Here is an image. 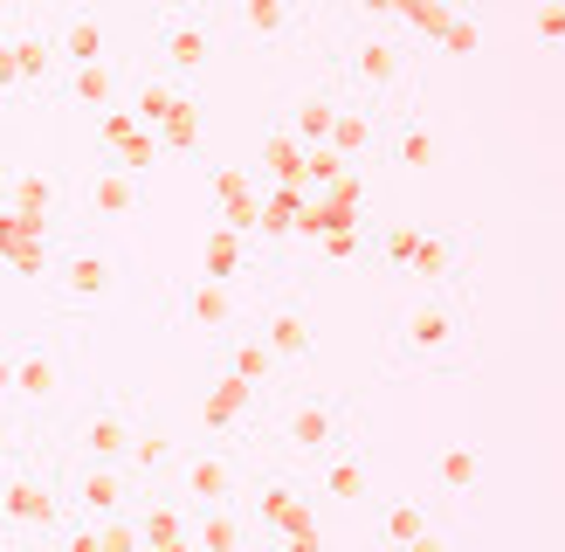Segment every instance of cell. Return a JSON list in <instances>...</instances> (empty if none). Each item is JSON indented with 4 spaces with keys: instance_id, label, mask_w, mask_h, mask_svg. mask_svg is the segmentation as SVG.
I'll return each mask as SVG.
<instances>
[{
    "instance_id": "1",
    "label": "cell",
    "mask_w": 565,
    "mask_h": 552,
    "mask_svg": "<svg viewBox=\"0 0 565 552\" xmlns=\"http://www.w3.org/2000/svg\"><path fill=\"white\" fill-rule=\"evenodd\" d=\"M476 359V311L462 290H414L386 325L393 373H448Z\"/></svg>"
},
{
    "instance_id": "2",
    "label": "cell",
    "mask_w": 565,
    "mask_h": 552,
    "mask_svg": "<svg viewBox=\"0 0 565 552\" xmlns=\"http://www.w3.org/2000/svg\"><path fill=\"white\" fill-rule=\"evenodd\" d=\"M414 55L393 28H345L331 42V91L352 97V104H373V110H401L414 91Z\"/></svg>"
},
{
    "instance_id": "3",
    "label": "cell",
    "mask_w": 565,
    "mask_h": 552,
    "mask_svg": "<svg viewBox=\"0 0 565 552\" xmlns=\"http://www.w3.org/2000/svg\"><path fill=\"white\" fill-rule=\"evenodd\" d=\"M42 290L63 318H97L104 304H118V290H125V256L97 235H63L55 256H49Z\"/></svg>"
},
{
    "instance_id": "4",
    "label": "cell",
    "mask_w": 565,
    "mask_h": 552,
    "mask_svg": "<svg viewBox=\"0 0 565 552\" xmlns=\"http://www.w3.org/2000/svg\"><path fill=\"white\" fill-rule=\"evenodd\" d=\"M186 518H214V511H242V490H248V469L228 442H186L173 477L159 484Z\"/></svg>"
},
{
    "instance_id": "5",
    "label": "cell",
    "mask_w": 565,
    "mask_h": 552,
    "mask_svg": "<svg viewBox=\"0 0 565 552\" xmlns=\"http://www.w3.org/2000/svg\"><path fill=\"white\" fill-rule=\"evenodd\" d=\"M276 449L290 463H303V469H318L338 449H359L352 401H338V394H290L276 407Z\"/></svg>"
},
{
    "instance_id": "6",
    "label": "cell",
    "mask_w": 565,
    "mask_h": 552,
    "mask_svg": "<svg viewBox=\"0 0 565 552\" xmlns=\"http://www.w3.org/2000/svg\"><path fill=\"white\" fill-rule=\"evenodd\" d=\"M221 55L214 8H159L152 14V76H166L173 91H201Z\"/></svg>"
},
{
    "instance_id": "7",
    "label": "cell",
    "mask_w": 565,
    "mask_h": 552,
    "mask_svg": "<svg viewBox=\"0 0 565 552\" xmlns=\"http://www.w3.org/2000/svg\"><path fill=\"white\" fill-rule=\"evenodd\" d=\"M242 524L256 545H276V539H303L318 532V497L297 469H263V477H248L242 490Z\"/></svg>"
},
{
    "instance_id": "8",
    "label": "cell",
    "mask_w": 565,
    "mask_h": 552,
    "mask_svg": "<svg viewBox=\"0 0 565 552\" xmlns=\"http://www.w3.org/2000/svg\"><path fill=\"white\" fill-rule=\"evenodd\" d=\"M63 524V497H55V469L35 456H8L0 463V539H55Z\"/></svg>"
},
{
    "instance_id": "9",
    "label": "cell",
    "mask_w": 565,
    "mask_h": 552,
    "mask_svg": "<svg viewBox=\"0 0 565 552\" xmlns=\"http://www.w3.org/2000/svg\"><path fill=\"white\" fill-rule=\"evenodd\" d=\"M138 442V414L125 401H90L55 428V456L63 463H97V469H125Z\"/></svg>"
},
{
    "instance_id": "10",
    "label": "cell",
    "mask_w": 565,
    "mask_h": 552,
    "mask_svg": "<svg viewBox=\"0 0 565 552\" xmlns=\"http://www.w3.org/2000/svg\"><path fill=\"white\" fill-rule=\"evenodd\" d=\"M55 497H63V518L70 524H118L138 511V490L131 469H97V463H63L55 469Z\"/></svg>"
},
{
    "instance_id": "11",
    "label": "cell",
    "mask_w": 565,
    "mask_h": 552,
    "mask_svg": "<svg viewBox=\"0 0 565 552\" xmlns=\"http://www.w3.org/2000/svg\"><path fill=\"white\" fill-rule=\"evenodd\" d=\"M159 304H166V325L186 331V339H201V346H221V339L242 331V290L207 284V276H180V284H166Z\"/></svg>"
},
{
    "instance_id": "12",
    "label": "cell",
    "mask_w": 565,
    "mask_h": 552,
    "mask_svg": "<svg viewBox=\"0 0 565 552\" xmlns=\"http://www.w3.org/2000/svg\"><path fill=\"white\" fill-rule=\"evenodd\" d=\"M8 401H21L28 414H55L70 401V352L28 331V339L8 346Z\"/></svg>"
},
{
    "instance_id": "13",
    "label": "cell",
    "mask_w": 565,
    "mask_h": 552,
    "mask_svg": "<svg viewBox=\"0 0 565 552\" xmlns=\"http://www.w3.org/2000/svg\"><path fill=\"white\" fill-rule=\"evenodd\" d=\"M469 256H476V242H469L462 229H435V221H414L401 276H407V284H420V290H462Z\"/></svg>"
},
{
    "instance_id": "14",
    "label": "cell",
    "mask_w": 565,
    "mask_h": 552,
    "mask_svg": "<svg viewBox=\"0 0 565 552\" xmlns=\"http://www.w3.org/2000/svg\"><path fill=\"white\" fill-rule=\"evenodd\" d=\"M248 331H256V346L276 359V367H310V359H318V311H310L297 290L269 297L263 311L248 318Z\"/></svg>"
},
{
    "instance_id": "15",
    "label": "cell",
    "mask_w": 565,
    "mask_h": 552,
    "mask_svg": "<svg viewBox=\"0 0 565 552\" xmlns=\"http://www.w3.org/2000/svg\"><path fill=\"white\" fill-rule=\"evenodd\" d=\"M0 201H8V214L21 221V229H35V235H70V229H63V221L76 214V208H70V180H55L49 166H21Z\"/></svg>"
},
{
    "instance_id": "16",
    "label": "cell",
    "mask_w": 565,
    "mask_h": 552,
    "mask_svg": "<svg viewBox=\"0 0 565 552\" xmlns=\"http://www.w3.org/2000/svg\"><path fill=\"white\" fill-rule=\"evenodd\" d=\"M42 28H49V49H55V76L90 70V63H118V55H110V14H97V8H63Z\"/></svg>"
},
{
    "instance_id": "17",
    "label": "cell",
    "mask_w": 565,
    "mask_h": 552,
    "mask_svg": "<svg viewBox=\"0 0 565 552\" xmlns=\"http://www.w3.org/2000/svg\"><path fill=\"white\" fill-rule=\"evenodd\" d=\"M256 414H263V394H248L242 380L214 373L201 386V401H193V428H201V442H235V435L256 428Z\"/></svg>"
},
{
    "instance_id": "18",
    "label": "cell",
    "mask_w": 565,
    "mask_h": 552,
    "mask_svg": "<svg viewBox=\"0 0 565 552\" xmlns=\"http://www.w3.org/2000/svg\"><path fill=\"white\" fill-rule=\"evenodd\" d=\"M70 208L90 214V221H138L146 214V180L138 173H118V166H90L76 187H70Z\"/></svg>"
},
{
    "instance_id": "19",
    "label": "cell",
    "mask_w": 565,
    "mask_h": 552,
    "mask_svg": "<svg viewBox=\"0 0 565 552\" xmlns=\"http://www.w3.org/2000/svg\"><path fill=\"white\" fill-rule=\"evenodd\" d=\"M373 159L401 166V173H428V166H441V131L428 125V110L401 104V110H386V118H380V152Z\"/></svg>"
},
{
    "instance_id": "20",
    "label": "cell",
    "mask_w": 565,
    "mask_h": 552,
    "mask_svg": "<svg viewBox=\"0 0 565 552\" xmlns=\"http://www.w3.org/2000/svg\"><path fill=\"white\" fill-rule=\"evenodd\" d=\"M131 91V76L118 63H90V70H63L49 83V104H63V110H83V118H104V110H118Z\"/></svg>"
},
{
    "instance_id": "21",
    "label": "cell",
    "mask_w": 565,
    "mask_h": 552,
    "mask_svg": "<svg viewBox=\"0 0 565 552\" xmlns=\"http://www.w3.org/2000/svg\"><path fill=\"white\" fill-rule=\"evenodd\" d=\"M428 484H435V497H448V505H476V497L490 490V456L476 449V442H435Z\"/></svg>"
},
{
    "instance_id": "22",
    "label": "cell",
    "mask_w": 565,
    "mask_h": 552,
    "mask_svg": "<svg viewBox=\"0 0 565 552\" xmlns=\"http://www.w3.org/2000/svg\"><path fill=\"white\" fill-rule=\"evenodd\" d=\"M131 532H138V552H193V518H186L166 490H146V497H138Z\"/></svg>"
},
{
    "instance_id": "23",
    "label": "cell",
    "mask_w": 565,
    "mask_h": 552,
    "mask_svg": "<svg viewBox=\"0 0 565 552\" xmlns=\"http://www.w3.org/2000/svg\"><path fill=\"white\" fill-rule=\"evenodd\" d=\"M380 118L386 110H373V104H352V97H338V118H331V138H324V152L345 166V173H359L365 159L380 152Z\"/></svg>"
},
{
    "instance_id": "24",
    "label": "cell",
    "mask_w": 565,
    "mask_h": 552,
    "mask_svg": "<svg viewBox=\"0 0 565 552\" xmlns=\"http://www.w3.org/2000/svg\"><path fill=\"white\" fill-rule=\"evenodd\" d=\"M214 28H228L235 42H290L303 14L282 8V0H242V8H214Z\"/></svg>"
},
{
    "instance_id": "25",
    "label": "cell",
    "mask_w": 565,
    "mask_h": 552,
    "mask_svg": "<svg viewBox=\"0 0 565 552\" xmlns=\"http://www.w3.org/2000/svg\"><path fill=\"white\" fill-rule=\"evenodd\" d=\"M303 484L310 497H331V505H365L373 497V463H365V449H338L318 469H303Z\"/></svg>"
},
{
    "instance_id": "26",
    "label": "cell",
    "mask_w": 565,
    "mask_h": 552,
    "mask_svg": "<svg viewBox=\"0 0 565 552\" xmlns=\"http://www.w3.org/2000/svg\"><path fill=\"white\" fill-rule=\"evenodd\" d=\"M331 118H338V91H331V83H310V91H297L290 104H282V131H290L303 152H324Z\"/></svg>"
},
{
    "instance_id": "27",
    "label": "cell",
    "mask_w": 565,
    "mask_h": 552,
    "mask_svg": "<svg viewBox=\"0 0 565 552\" xmlns=\"http://www.w3.org/2000/svg\"><path fill=\"white\" fill-rule=\"evenodd\" d=\"M248 180H263L269 193H303V146L282 125H269L263 146H256V166H248Z\"/></svg>"
},
{
    "instance_id": "28",
    "label": "cell",
    "mask_w": 565,
    "mask_h": 552,
    "mask_svg": "<svg viewBox=\"0 0 565 552\" xmlns=\"http://www.w3.org/2000/svg\"><path fill=\"white\" fill-rule=\"evenodd\" d=\"M214 373H228V380H242L248 394H269V386L282 380V367L256 346V331H235V339H221L214 346Z\"/></svg>"
},
{
    "instance_id": "29",
    "label": "cell",
    "mask_w": 565,
    "mask_h": 552,
    "mask_svg": "<svg viewBox=\"0 0 565 552\" xmlns=\"http://www.w3.org/2000/svg\"><path fill=\"white\" fill-rule=\"evenodd\" d=\"M256 208H263V187L248 180L242 166H221V173H214V229L248 235V229H256Z\"/></svg>"
},
{
    "instance_id": "30",
    "label": "cell",
    "mask_w": 565,
    "mask_h": 552,
    "mask_svg": "<svg viewBox=\"0 0 565 552\" xmlns=\"http://www.w3.org/2000/svg\"><path fill=\"white\" fill-rule=\"evenodd\" d=\"M435 532V518L420 497H380L373 505V545H393V552H407L414 539H428Z\"/></svg>"
},
{
    "instance_id": "31",
    "label": "cell",
    "mask_w": 565,
    "mask_h": 552,
    "mask_svg": "<svg viewBox=\"0 0 565 552\" xmlns=\"http://www.w3.org/2000/svg\"><path fill=\"white\" fill-rule=\"evenodd\" d=\"M8 49H14V63H21L28 97H49V83H55V49H49V28H42V21H14V28H8Z\"/></svg>"
},
{
    "instance_id": "32",
    "label": "cell",
    "mask_w": 565,
    "mask_h": 552,
    "mask_svg": "<svg viewBox=\"0 0 565 552\" xmlns=\"http://www.w3.org/2000/svg\"><path fill=\"white\" fill-rule=\"evenodd\" d=\"M256 269V248H248V235H228V229H207V242H201V276L207 284H242V276Z\"/></svg>"
},
{
    "instance_id": "33",
    "label": "cell",
    "mask_w": 565,
    "mask_h": 552,
    "mask_svg": "<svg viewBox=\"0 0 565 552\" xmlns=\"http://www.w3.org/2000/svg\"><path fill=\"white\" fill-rule=\"evenodd\" d=\"M55 242H63V235H35V229H21V221H14V235L0 242V263L42 284V276H49V256H55Z\"/></svg>"
},
{
    "instance_id": "34",
    "label": "cell",
    "mask_w": 565,
    "mask_h": 552,
    "mask_svg": "<svg viewBox=\"0 0 565 552\" xmlns=\"http://www.w3.org/2000/svg\"><path fill=\"white\" fill-rule=\"evenodd\" d=\"M193 552H256L242 511H214V518H193Z\"/></svg>"
},
{
    "instance_id": "35",
    "label": "cell",
    "mask_w": 565,
    "mask_h": 552,
    "mask_svg": "<svg viewBox=\"0 0 565 552\" xmlns=\"http://www.w3.org/2000/svg\"><path fill=\"white\" fill-rule=\"evenodd\" d=\"M152 138H159V152H193V146H201V97H186Z\"/></svg>"
},
{
    "instance_id": "36",
    "label": "cell",
    "mask_w": 565,
    "mask_h": 552,
    "mask_svg": "<svg viewBox=\"0 0 565 552\" xmlns=\"http://www.w3.org/2000/svg\"><path fill=\"white\" fill-rule=\"evenodd\" d=\"M476 42H483V21H476V14H456V8H448V21H441L435 49H448V55H469Z\"/></svg>"
},
{
    "instance_id": "37",
    "label": "cell",
    "mask_w": 565,
    "mask_h": 552,
    "mask_svg": "<svg viewBox=\"0 0 565 552\" xmlns=\"http://www.w3.org/2000/svg\"><path fill=\"white\" fill-rule=\"evenodd\" d=\"M0 97H28L21 63H14V49H8V28H0Z\"/></svg>"
},
{
    "instance_id": "38",
    "label": "cell",
    "mask_w": 565,
    "mask_h": 552,
    "mask_svg": "<svg viewBox=\"0 0 565 552\" xmlns=\"http://www.w3.org/2000/svg\"><path fill=\"white\" fill-rule=\"evenodd\" d=\"M97 552H138L131 518H118V524H97Z\"/></svg>"
},
{
    "instance_id": "39",
    "label": "cell",
    "mask_w": 565,
    "mask_h": 552,
    "mask_svg": "<svg viewBox=\"0 0 565 552\" xmlns=\"http://www.w3.org/2000/svg\"><path fill=\"white\" fill-rule=\"evenodd\" d=\"M407 552H462V545H456V539H448V532H428V539H414Z\"/></svg>"
},
{
    "instance_id": "40",
    "label": "cell",
    "mask_w": 565,
    "mask_h": 552,
    "mask_svg": "<svg viewBox=\"0 0 565 552\" xmlns=\"http://www.w3.org/2000/svg\"><path fill=\"white\" fill-rule=\"evenodd\" d=\"M0 552H49L42 539H0Z\"/></svg>"
},
{
    "instance_id": "41",
    "label": "cell",
    "mask_w": 565,
    "mask_h": 552,
    "mask_svg": "<svg viewBox=\"0 0 565 552\" xmlns=\"http://www.w3.org/2000/svg\"><path fill=\"white\" fill-rule=\"evenodd\" d=\"M0 407H8V346H0Z\"/></svg>"
},
{
    "instance_id": "42",
    "label": "cell",
    "mask_w": 565,
    "mask_h": 552,
    "mask_svg": "<svg viewBox=\"0 0 565 552\" xmlns=\"http://www.w3.org/2000/svg\"><path fill=\"white\" fill-rule=\"evenodd\" d=\"M14 235V214H8V201H0V242H8Z\"/></svg>"
},
{
    "instance_id": "43",
    "label": "cell",
    "mask_w": 565,
    "mask_h": 552,
    "mask_svg": "<svg viewBox=\"0 0 565 552\" xmlns=\"http://www.w3.org/2000/svg\"><path fill=\"white\" fill-rule=\"evenodd\" d=\"M373 552H393V545H373Z\"/></svg>"
}]
</instances>
